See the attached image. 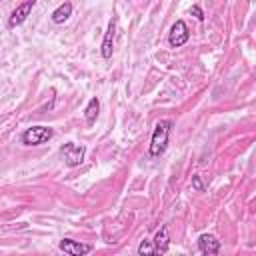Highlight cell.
Masks as SVG:
<instances>
[{"mask_svg": "<svg viewBox=\"0 0 256 256\" xmlns=\"http://www.w3.org/2000/svg\"><path fill=\"white\" fill-rule=\"evenodd\" d=\"M170 130H172V120H158L150 138V146H148V154L152 158H158L164 154L166 146H168V138H170Z\"/></svg>", "mask_w": 256, "mask_h": 256, "instance_id": "obj_1", "label": "cell"}, {"mask_svg": "<svg viewBox=\"0 0 256 256\" xmlns=\"http://www.w3.org/2000/svg\"><path fill=\"white\" fill-rule=\"evenodd\" d=\"M52 136H54V130H52L50 126L38 124V126L26 128V130L22 132V136H20V142H22L24 146H40V144L48 142Z\"/></svg>", "mask_w": 256, "mask_h": 256, "instance_id": "obj_2", "label": "cell"}, {"mask_svg": "<svg viewBox=\"0 0 256 256\" xmlns=\"http://www.w3.org/2000/svg\"><path fill=\"white\" fill-rule=\"evenodd\" d=\"M60 154L64 158V164L68 168H74V166H80L84 162V154H86V148L82 144H74V142H66L62 148H60Z\"/></svg>", "mask_w": 256, "mask_h": 256, "instance_id": "obj_3", "label": "cell"}, {"mask_svg": "<svg viewBox=\"0 0 256 256\" xmlns=\"http://www.w3.org/2000/svg\"><path fill=\"white\" fill-rule=\"evenodd\" d=\"M188 38H190V30H188L186 22H184V20H176V22L172 24L170 32H168V44H170V48H180V46H184V44L188 42Z\"/></svg>", "mask_w": 256, "mask_h": 256, "instance_id": "obj_4", "label": "cell"}, {"mask_svg": "<svg viewBox=\"0 0 256 256\" xmlns=\"http://www.w3.org/2000/svg\"><path fill=\"white\" fill-rule=\"evenodd\" d=\"M34 4H36V0H22V2L12 10V14H10V18H8V28H16V26L24 24L26 18L30 16Z\"/></svg>", "mask_w": 256, "mask_h": 256, "instance_id": "obj_5", "label": "cell"}, {"mask_svg": "<svg viewBox=\"0 0 256 256\" xmlns=\"http://www.w3.org/2000/svg\"><path fill=\"white\" fill-rule=\"evenodd\" d=\"M60 250L64 254H70V256H84L88 252H92V244H84V242H78V240H72V238H64L60 240Z\"/></svg>", "mask_w": 256, "mask_h": 256, "instance_id": "obj_6", "label": "cell"}, {"mask_svg": "<svg viewBox=\"0 0 256 256\" xmlns=\"http://www.w3.org/2000/svg\"><path fill=\"white\" fill-rule=\"evenodd\" d=\"M114 34H116V16L110 18L108 22V28L104 32V40H102V46H100V56L102 58H112V52H114Z\"/></svg>", "mask_w": 256, "mask_h": 256, "instance_id": "obj_7", "label": "cell"}, {"mask_svg": "<svg viewBox=\"0 0 256 256\" xmlns=\"http://www.w3.org/2000/svg\"><path fill=\"white\" fill-rule=\"evenodd\" d=\"M198 250L206 256H214L220 252V240L212 234H200L198 236Z\"/></svg>", "mask_w": 256, "mask_h": 256, "instance_id": "obj_8", "label": "cell"}, {"mask_svg": "<svg viewBox=\"0 0 256 256\" xmlns=\"http://www.w3.org/2000/svg\"><path fill=\"white\" fill-rule=\"evenodd\" d=\"M70 16H72V2H70V0H64L60 6H56V8L52 10L50 20H52L54 24H64Z\"/></svg>", "mask_w": 256, "mask_h": 256, "instance_id": "obj_9", "label": "cell"}, {"mask_svg": "<svg viewBox=\"0 0 256 256\" xmlns=\"http://www.w3.org/2000/svg\"><path fill=\"white\" fill-rule=\"evenodd\" d=\"M152 244H154V252H156V254H164V252H168L170 236H168V228H166V226H160V230L154 234Z\"/></svg>", "mask_w": 256, "mask_h": 256, "instance_id": "obj_10", "label": "cell"}, {"mask_svg": "<svg viewBox=\"0 0 256 256\" xmlns=\"http://www.w3.org/2000/svg\"><path fill=\"white\" fill-rule=\"evenodd\" d=\"M98 114H100V100L94 96V98L88 100V104H86V108H84V120H86V124L92 126V124L96 122Z\"/></svg>", "mask_w": 256, "mask_h": 256, "instance_id": "obj_11", "label": "cell"}, {"mask_svg": "<svg viewBox=\"0 0 256 256\" xmlns=\"http://www.w3.org/2000/svg\"><path fill=\"white\" fill-rule=\"evenodd\" d=\"M138 254H140V256L156 254V252H154V244H152V240H142V242L138 244Z\"/></svg>", "mask_w": 256, "mask_h": 256, "instance_id": "obj_12", "label": "cell"}, {"mask_svg": "<svg viewBox=\"0 0 256 256\" xmlns=\"http://www.w3.org/2000/svg\"><path fill=\"white\" fill-rule=\"evenodd\" d=\"M192 188L198 190V192H204V184H202V180H200L198 174H192Z\"/></svg>", "mask_w": 256, "mask_h": 256, "instance_id": "obj_13", "label": "cell"}, {"mask_svg": "<svg viewBox=\"0 0 256 256\" xmlns=\"http://www.w3.org/2000/svg\"><path fill=\"white\" fill-rule=\"evenodd\" d=\"M190 14H192V16H196V18H198L200 22L204 20V12H202V8H200V6H196V4H194V6L190 8Z\"/></svg>", "mask_w": 256, "mask_h": 256, "instance_id": "obj_14", "label": "cell"}]
</instances>
